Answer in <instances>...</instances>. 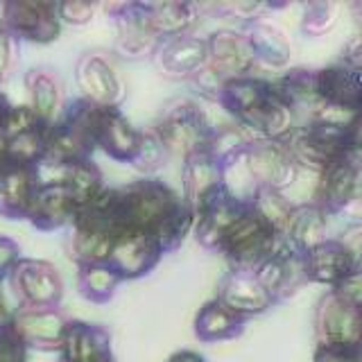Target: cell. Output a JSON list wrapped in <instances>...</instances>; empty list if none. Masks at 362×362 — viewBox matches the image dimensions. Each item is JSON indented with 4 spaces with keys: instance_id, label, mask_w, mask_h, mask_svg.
I'll return each mask as SVG.
<instances>
[{
    "instance_id": "6da1fadb",
    "label": "cell",
    "mask_w": 362,
    "mask_h": 362,
    "mask_svg": "<svg viewBox=\"0 0 362 362\" xmlns=\"http://www.w3.org/2000/svg\"><path fill=\"white\" fill-rule=\"evenodd\" d=\"M113 226L139 229L156 238L163 254L175 252L195 226V211L168 184L152 177L113 188Z\"/></svg>"
},
{
    "instance_id": "7a4b0ae2",
    "label": "cell",
    "mask_w": 362,
    "mask_h": 362,
    "mask_svg": "<svg viewBox=\"0 0 362 362\" xmlns=\"http://www.w3.org/2000/svg\"><path fill=\"white\" fill-rule=\"evenodd\" d=\"M152 129L165 145L170 156L177 154L181 158L209 150L215 132L204 116V111L188 98L170 100L156 116Z\"/></svg>"
},
{
    "instance_id": "3957f363",
    "label": "cell",
    "mask_w": 362,
    "mask_h": 362,
    "mask_svg": "<svg viewBox=\"0 0 362 362\" xmlns=\"http://www.w3.org/2000/svg\"><path fill=\"white\" fill-rule=\"evenodd\" d=\"M7 286L18 308H59L64 299V279L48 260L21 256L9 272Z\"/></svg>"
},
{
    "instance_id": "277c9868",
    "label": "cell",
    "mask_w": 362,
    "mask_h": 362,
    "mask_svg": "<svg viewBox=\"0 0 362 362\" xmlns=\"http://www.w3.org/2000/svg\"><path fill=\"white\" fill-rule=\"evenodd\" d=\"M274 245H276V233L247 206L243 218L226 231L218 252H222L229 258L235 265V269L256 272L265 260H269L276 254Z\"/></svg>"
},
{
    "instance_id": "5b68a950",
    "label": "cell",
    "mask_w": 362,
    "mask_h": 362,
    "mask_svg": "<svg viewBox=\"0 0 362 362\" xmlns=\"http://www.w3.org/2000/svg\"><path fill=\"white\" fill-rule=\"evenodd\" d=\"M0 28L11 32L18 41L52 43L62 32L59 3L54 0H3Z\"/></svg>"
},
{
    "instance_id": "8992f818",
    "label": "cell",
    "mask_w": 362,
    "mask_h": 362,
    "mask_svg": "<svg viewBox=\"0 0 362 362\" xmlns=\"http://www.w3.org/2000/svg\"><path fill=\"white\" fill-rule=\"evenodd\" d=\"M113 34H116V52L124 59L139 62L150 59L156 54L158 41L156 32L152 30V23L147 18V11L143 3H113L107 7Z\"/></svg>"
},
{
    "instance_id": "52a82bcc",
    "label": "cell",
    "mask_w": 362,
    "mask_h": 362,
    "mask_svg": "<svg viewBox=\"0 0 362 362\" xmlns=\"http://www.w3.org/2000/svg\"><path fill=\"white\" fill-rule=\"evenodd\" d=\"M75 82L77 88L82 90V95L88 102H93L98 107L120 109L124 102V82L116 66L102 52H86L77 59L75 66Z\"/></svg>"
},
{
    "instance_id": "ba28073f",
    "label": "cell",
    "mask_w": 362,
    "mask_h": 362,
    "mask_svg": "<svg viewBox=\"0 0 362 362\" xmlns=\"http://www.w3.org/2000/svg\"><path fill=\"white\" fill-rule=\"evenodd\" d=\"M163 249L156 238L139 229H118L113 235L111 254L107 263L118 272L122 281L143 279L161 263Z\"/></svg>"
},
{
    "instance_id": "9c48e42d",
    "label": "cell",
    "mask_w": 362,
    "mask_h": 362,
    "mask_svg": "<svg viewBox=\"0 0 362 362\" xmlns=\"http://www.w3.org/2000/svg\"><path fill=\"white\" fill-rule=\"evenodd\" d=\"M93 145L113 161L132 165L141 147V129H136L120 109L95 107Z\"/></svg>"
},
{
    "instance_id": "30bf717a",
    "label": "cell",
    "mask_w": 362,
    "mask_h": 362,
    "mask_svg": "<svg viewBox=\"0 0 362 362\" xmlns=\"http://www.w3.org/2000/svg\"><path fill=\"white\" fill-rule=\"evenodd\" d=\"M68 322L71 320L59 308H16L9 324L28 351L34 349L59 354Z\"/></svg>"
},
{
    "instance_id": "8fae6325",
    "label": "cell",
    "mask_w": 362,
    "mask_h": 362,
    "mask_svg": "<svg viewBox=\"0 0 362 362\" xmlns=\"http://www.w3.org/2000/svg\"><path fill=\"white\" fill-rule=\"evenodd\" d=\"M245 211L247 202L235 197L229 186L218 190L195 213V238L199 240V245L206 249H220L226 231L243 218Z\"/></svg>"
},
{
    "instance_id": "7c38bea8",
    "label": "cell",
    "mask_w": 362,
    "mask_h": 362,
    "mask_svg": "<svg viewBox=\"0 0 362 362\" xmlns=\"http://www.w3.org/2000/svg\"><path fill=\"white\" fill-rule=\"evenodd\" d=\"M224 163L209 150L186 156L181 170V188H184L181 199L197 213L215 192L224 188Z\"/></svg>"
},
{
    "instance_id": "4fadbf2b",
    "label": "cell",
    "mask_w": 362,
    "mask_h": 362,
    "mask_svg": "<svg viewBox=\"0 0 362 362\" xmlns=\"http://www.w3.org/2000/svg\"><path fill=\"white\" fill-rule=\"evenodd\" d=\"M41 181L39 165L5 163L0 168V218L28 220L32 199L37 195Z\"/></svg>"
},
{
    "instance_id": "5bb4252c",
    "label": "cell",
    "mask_w": 362,
    "mask_h": 362,
    "mask_svg": "<svg viewBox=\"0 0 362 362\" xmlns=\"http://www.w3.org/2000/svg\"><path fill=\"white\" fill-rule=\"evenodd\" d=\"M25 90L30 95V109L45 129L62 120L68 98L64 82L57 71L48 66H34L25 73Z\"/></svg>"
},
{
    "instance_id": "9a60e30c",
    "label": "cell",
    "mask_w": 362,
    "mask_h": 362,
    "mask_svg": "<svg viewBox=\"0 0 362 362\" xmlns=\"http://www.w3.org/2000/svg\"><path fill=\"white\" fill-rule=\"evenodd\" d=\"M254 59L256 57L252 45L243 34L222 30L206 39V66L224 82L226 79L245 77Z\"/></svg>"
},
{
    "instance_id": "2e32d148",
    "label": "cell",
    "mask_w": 362,
    "mask_h": 362,
    "mask_svg": "<svg viewBox=\"0 0 362 362\" xmlns=\"http://www.w3.org/2000/svg\"><path fill=\"white\" fill-rule=\"evenodd\" d=\"M77 215V206L71 192L64 186V181L52 179L43 181L37 195L32 199L28 220L37 226L39 231H59L71 226Z\"/></svg>"
},
{
    "instance_id": "e0dca14e",
    "label": "cell",
    "mask_w": 362,
    "mask_h": 362,
    "mask_svg": "<svg viewBox=\"0 0 362 362\" xmlns=\"http://www.w3.org/2000/svg\"><path fill=\"white\" fill-rule=\"evenodd\" d=\"M62 362H113L111 335L105 326L71 320L59 346Z\"/></svg>"
},
{
    "instance_id": "ac0fdd59",
    "label": "cell",
    "mask_w": 362,
    "mask_h": 362,
    "mask_svg": "<svg viewBox=\"0 0 362 362\" xmlns=\"http://www.w3.org/2000/svg\"><path fill=\"white\" fill-rule=\"evenodd\" d=\"M154 57L165 77L192 79L206 66V39L181 34V37L161 41Z\"/></svg>"
},
{
    "instance_id": "d6986e66",
    "label": "cell",
    "mask_w": 362,
    "mask_h": 362,
    "mask_svg": "<svg viewBox=\"0 0 362 362\" xmlns=\"http://www.w3.org/2000/svg\"><path fill=\"white\" fill-rule=\"evenodd\" d=\"M269 299H272V294L265 290L263 283H260L256 272H243V269L231 272V274L222 281L220 292H218V301L240 317L265 310Z\"/></svg>"
},
{
    "instance_id": "ffe728a7",
    "label": "cell",
    "mask_w": 362,
    "mask_h": 362,
    "mask_svg": "<svg viewBox=\"0 0 362 362\" xmlns=\"http://www.w3.org/2000/svg\"><path fill=\"white\" fill-rule=\"evenodd\" d=\"M158 41L188 34L199 18V7L192 3H143Z\"/></svg>"
},
{
    "instance_id": "44dd1931",
    "label": "cell",
    "mask_w": 362,
    "mask_h": 362,
    "mask_svg": "<svg viewBox=\"0 0 362 362\" xmlns=\"http://www.w3.org/2000/svg\"><path fill=\"white\" fill-rule=\"evenodd\" d=\"M59 181H64V186L71 192L77 211L88 206L90 202H95L109 188L105 175H102L98 163H93V158H84V161L64 168Z\"/></svg>"
},
{
    "instance_id": "7402d4cb",
    "label": "cell",
    "mask_w": 362,
    "mask_h": 362,
    "mask_svg": "<svg viewBox=\"0 0 362 362\" xmlns=\"http://www.w3.org/2000/svg\"><path fill=\"white\" fill-rule=\"evenodd\" d=\"M245 317L235 315L224 303L213 299L202 305L195 317V335L202 342H220V339L235 337L243 331Z\"/></svg>"
},
{
    "instance_id": "603a6c76",
    "label": "cell",
    "mask_w": 362,
    "mask_h": 362,
    "mask_svg": "<svg viewBox=\"0 0 362 362\" xmlns=\"http://www.w3.org/2000/svg\"><path fill=\"white\" fill-rule=\"evenodd\" d=\"M120 274L109 263H90L77 267L79 294L90 303H109L120 288Z\"/></svg>"
},
{
    "instance_id": "cb8c5ba5",
    "label": "cell",
    "mask_w": 362,
    "mask_h": 362,
    "mask_svg": "<svg viewBox=\"0 0 362 362\" xmlns=\"http://www.w3.org/2000/svg\"><path fill=\"white\" fill-rule=\"evenodd\" d=\"M45 136L48 129L37 124L30 132H23L21 136L7 141V161L9 163H21V165H39L45 154Z\"/></svg>"
},
{
    "instance_id": "d4e9b609",
    "label": "cell",
    "mask_w": 362,
    "mask_h": 362,
    "mask_svg": "<svg viewBox=\"0 0 362 362\" xmlns=\"http://www.w3.org/2000/svg\"><path fill=\"white\" fill-rule=\"evenodd\" d=\"M247 41L252 45L254 57H258V59L272 66L286 62V41H283V37L274 28L265 25V23H254L247 32Z\"/></svg>"
},
{
    "instance_id": "484cf974",
    "label": "cell",
    "mask_w": 362,
    "mask_h": 362,
    "mask_svg": "<svg viewBox=\"0 0 362 362\" xmlns=\"http://www.w3.org/2000/svg\"><path fill=\"white\" fill-rule=\"evenodd\" d=\"M168 161H170V152L165 150V145L152 129V124L141 129V147H139V154H136V158L132 161V168H136L145 177H150L158 173V170H163Z\"/></svg>"
},
{
    "instance_id": "4316f807",
    "label": "cell",
    "mask_w": 362,
    "mask_h": 362,
    "mask_svg": "<svg viewBox=\"0 0 362 362\" xmlns=\"http://www.w3.org/2000/svg\"><path fill=\"white\" fill-rule=\"evenodd\" d=\"M37 124L41 122L37 120L34 111L28 105H16L7 111L3 124H0V134L5 136V141H9V139H14V136H21L23 132H30L32 127H37Z\"/></svg>"
},
{
    "instance_id": "83f0119b",
    "label": "cell",
    "mask_w": 362,
    "mask_h": 362,
    "mask_svg": "<svg viewBox=\"0 0 362 362\" xmlns=\"http://www.w3.org/2000/svg\"><path fill=\"white\" fill-rule=\"evenodd\" d=\"M21 41L5 28H0V84H5L11 77L18 62Z\"/></svg>"
},
{
    "instance_id": "f1b7e54d",
    "label": "cell",
    "mask_w": 362,
    "mask_h": 362,
    "mask_svg": "<svg viewBox=\"0 0 362 362\" xmlns=\"http://www.w3.org/2000/svg\"><path fill=\"white\" fill-rule=\"evenodd\" d=\"M0 362H28V346L11 328V324L0 326Z\"/></svg>"
},
{
    "instance_id": "f546056e",
    "label": "cell",
    "mask_w": 362,
    "mask_h": 362,
    "mask_svg": "<svg viewBox=\"0 0 362 362\" xmlns=\"http://www.w3.org/2000/svg\"><path fill=\"white\" fill-rule=\"evenodd\" d=\"M95 5L84 3V0H68V3H59V21L66 25H86L93 18Z\"/></svg>"
},
{
    "instance_id": "4dcf8cb0",
    "label": "cell",
    "mask_w": 362,
    "mask_h": 362,
    "mask_svg": "<svg viewBox=\"0 0 362 362\" xmlns=\"http://www.w3.org/2000/svg\"><path fill=\"white\" fill-rule=\"evenodd\" d=\"M21 260V247L7 235H0V283H5L11 267Z\"/></svg>"
},
{
    "instance_id": "1f68e13d",
    "label": "cell",
    "mask_w": 362,
    "mask_h": 362,
    "mask_svg": "<svg viewBox=\"0 0 362 362\" xmlns=\"http://www.w3.org/2000/svg\"><path fill=\"white\" fill-rule=\"evenodd\" d=\"M16 308H11V303L7 299V294L3 290V283H0V326H7L11 322V315Z\"/></svg>"
},
{
    "instance_id": "d6a6232c",
    "label": "cell",
    "mask_w": 362,
    "mask_h": 362,
    "mask_svg": "<svg viewBox=\"0 0 362 362\" xmlns=\"http://www.w3.org/2000/svg\"><path fill=\"white\" fill-rule=\"evenodd\" d=\"M168 362H204V358L195 351H177L175 356H170Z\"/></svg>"
},
{
    "instance_id": "836d02e7",
    "label": "cell",
    "mask_w": 362,
    "mask_h": 362,
    "mask_svg": "<svg viewBox=\"0 0 362 362\" xmlns=\"http://www.w3.org/2000/svg\"><path fill=\"white\" fill-rule=\"evenodd\" d=\"M9 109H11V102H9V98L3 93V90H0V124H3V120H5Z\"/></svg>"
},
{
    "instance_id": "e575fe53",
    "label": "cell",
    "mask_w": 362,
    "mask_h": 362,
    "mask_svg": "<svg viewBox=\"0 0 362 362\" xmlns=\"http://www.w3.org/2000/svg\"><path fill=\"white\" fill-rule=\"evenodd\" d=\"M5 163H7V141H5V136L0 134V168Z\"/></svg>"
},
{
    "instance_id": "d590c367",
    "label": "cell",
    "mask_w": 362,
    "mask_h": 362,
    "mask_svg": "<svg viewBox=\"0 0 362 362\" xmlns=\"http://www.w3.org/2000/svg\"><path fill=\"white\" fill-rule=\"evenodd\" d=\"M57 362H62V360H57Z\"/></svg>"
}]
</instances>
